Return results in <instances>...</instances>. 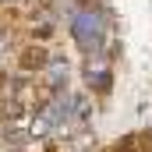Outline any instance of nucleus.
<instances>
[{
  "label": "nucleus",
  "instance_id": "1",
  "mask_svg": "<svg viewBox=\"0 0 152 152\" xmlns=\"http://www.w3.org/2000/svg\"><path fill=\"white\" fill-rule=\"evenodd\" d=\"M71 32H75V39H78V46H81V50H99V46H103V28H99V18H96L92 11L75 14Z\"/></svg>",
  "mask_w": 152,
  "mask_h": 152
},
{
  "label": "nucleus",
  "instance_id": "4",
  "mask_svg": "<svg viewBox=\"0 0 152 152\" xmlns=\"http://www.w3.org/2000/svg\"><path fill=\"white\" fill-rule=\"evenodd\" d=\"M21 64H25V67L32 71V67H39V64H46V53H42V50H25Z\"/></svg>",
  "mask_w": 152,
  "mask_h": 152
},
{
  "label": "nucleus",
  "instance_id": "3",
  "mask_svg": "<svg viewBox=\"0 0 152 152\" xmlns=\"http://www.w3.org/2000/svg\"><path fill=\"white\" fill-rule=\"evenodd\" d=\"M88 85H92V88H99V92H106V88H110V75H106L103 67H96V71L88 67Z\"/></svg>",
  "mask_w": 152,
  "mask_h": 152
},
{
  "label": "nucleus",
  "instance_id": "2",
  "mask_svg": "<svg viewBox=\"0 0 152 152\" xmlns=\"http://www.w3.org/2000/svg\"><path fill=\"white\" fill-rule=\"evenodd\" d=\"M46 75H50V85H53V88H60V85L67 81V64H60V60H57V64H50V71H46Z\"/></svg>",
  "mask_w": 152,
  "mask_h": 152
},
{
  "label": "nucleus",
  "instance_id": "5",
  "mask_svg": "<svg viewBox=\"0 0 152 152\" xmlns=\"http://www.w3.org/2000/svg\"><path fill=\"white\" fill-rule=\"evenodd\" d=\"M25 138H28V134H25V131H18V127H11V131H7V142H14V145H18V142H25Z\"/></svg>",
  "mask_w": 152,
  "mask_h": 152
}]
</instances>
